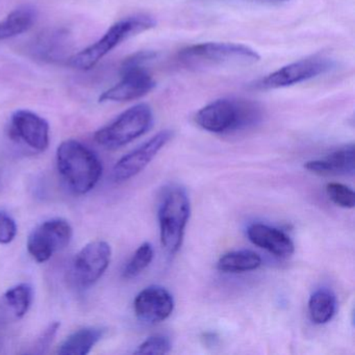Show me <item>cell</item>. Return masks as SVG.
<instances>
[{"label":"cell","instance_id":"26","mask_svg":"<svg viewBox=\"0 0 355 355\" xmlns=\"http://www.w3.org/2000/svg\"><path fill=\"white\" fill-rule=\"evenodd\" d=\"M60 327H61V323H59V322H53V323L49 324V327L42 332V334L37 340L35 353L42 354V353L49 350V347L55 340V336H57L58 331H59Z\"/></svg>","mask_w":355,"mask_h":355},{"label":"cell","instance_id":"17","mask_svg":"<svg viewBox=\"0 0 355 355\" xmlns=\"http://www.w3.org/2000/svg\"><path fill=\"white\" fill-rule=\"evenodd\" d=\"M105 329L103 327H85L70 334L58 349V354L87 355L101 342L105 336Z\"/></svg>","mask_w":355,"mask_h":355},{"label":"cell","instance_id":"24","mask_svg":"<svg viewBox=\"0 0 355 355\" xmlns=\"http://www.w3.org/2000/svg\"><path fill=\"white\" fill-rule=\"evenodd\" d=\"M172 344L169 338L165 336H153L141 343L137 347L135 354H167L171 351Z\"/></svg>","mask_w":355,"mask_h":355},{"label":"cell","instance_id":"8","mask_svg":"<svg viewBox=\"0 0 355 355\" xmlns=\"http://www.w3.org/2000/svg\"><path fill=\"white\" fill-rule=\"evenodd\" d=\"M334 62L328 58L311 57L288 64L253 85L257 90L286 88L327 73L334 69Z\"/></svg>","mask_w":355,"mask_h":355},{"label":"cell","instance_id":"2","mask_svg":"<svg viewBox=\"0 0 355 355\" xmlns=\"http://www.w3.org/2000/svg\"><path fill=\"white\" fill-rule=\"evenodd\" d=\"M263 118V110L254 101L221 98L205 105L196 114V123L213 134L224 135L248 130Z\"/></svg>","mask_w":355,"mask_h":355},{"label":"cell","instance_id":"15","mask_svg":"<svg viewBox=\"0 0 355 355\" xmlns=\"http://www.w3.org/2000/svg\"><path fill=\"white\" fill-rule=\"evenodd\" d=\"M69 35L60 28L45 31L39 34L31 44L33 57L43 62L63 61L69 51Z\"/></svg>","mask_w":355,"mask_h":355},{"label":"cell","instance_id":"5","mask_svg":"<svg viewBox=\"0 0 355 355\" xmlns=\"http://www.w3.org/2000/svg\"><path fill=\"white\" fill-rule=\"evenodd\" d=\"M261 57L254 49L234 43H201L191 45L178 53V61L188 68L250 65Z\"/></svg>","mask_w":355,"mask_h":355},{"label":"cell","instance_id":"7","mask_svg":"<svg viewBox=\"0 0 355 355\" xmlns=\"http://www.w3.org/2000/svg\"><path fill=\"white\" fill-rule=\"evenodd\" d=\"M153 124V110L146 103H140L126 110L111 123L97 130L94 139L103 148L115 150L146 134Z\"/></svg>","mask_w":355,"mask_h":355},{"label":"cell","instance_id":"9","mask_svg":"<svg viewBox=\"0 0 355 355\" xmlns=\"http://www.w3.org/2000/svg\"><path fill=\"white\" fill-rule=\"evenodd\" d=\"M73 230L69 222L62 218H55L43 222L33 230L26 247L35 261L45 263L55 253L65 249L71 242Z\"/></svg>","mask_w":355,"mask_h":355},{"label":"cell","instance_id":"22","mask_svg":"<svg viewBox=\"0 0 355 355\" xmlns=\"http://www.w3.org/2000/svg\"><path fill=\"white\" fill-rule=\"evenodd\" d=\"M155 250L150 243L145 242L138 247L132 259L128 261L122 271V276L126 279H132L140 275L153 261Z\"/></svg>","mask_w":355,"mask_h":355},{"label":"cell","instance_id":"16","mask_svg":"<svg viewBox=\"0 0 355 355\" xmlns=\"http://www.w3.org/2000/svg\"><path fill=\"white\" fill-rule=\"evenodd\" d=\"M355 148L350 144L336 149L322 159L305 163L304 168L322 175L352 176L355 172Z\"/></svg>","mask_w":355,"mask_h":355},{"label":"cell","instance_id":"18","mask_svg":"<svg viewBox=\"0 0 355 355\" xmlns=\"http://www.w3.org/2000/svg\"><path fill=\"white\" fill-rule=\"evenodd\" d=\"M36 8L26 5L17 8L0 21V41L14 38L28 32L37 20Z\"/></svg>","mask_w":355,"mask_h":355},{"label":"cell","instance_id":"3","mask_svg":"<svg viewBox=\"0 0 355 355\" xmlns=\"http://www.w3.org/2000/svg\"><path fill=\"white\" fill-rule=\"evenodd\" d=\"M190 216V198L186 189L178 184L166 187L159 198L157 217L162 247L170 257L182 248Z\"/></svg>","mask_w":355,"mask_h":355},{"label":"cell","instance_id":"12","mask_svg":"<svg viewBox=\"0 0 355 355\" xmlns=\"http://www.w3.org/2000/svg\"><path fill=\"white\" fill-rule=\"evenodd\" d=\"M10 137L36 153H43L49 146V122L34 112L18 110L11 116Z\"/></svg>","mask_w":355,"mask_h":355},{"label":"cell","instance_id":"27","mask_svg":"<svg viewBox=\"0 0 355 355\" xmlns=\"http://www.w3.org/2000/svg\"><path fill=\"white\" fill-rule=\"evenodd\" d=\"M263 1H269V3H284V1H290V0H263Z\"/></svg>","mask_w":355,"mask_h":355},{"label":"cell","instance_id":"1","mask_svg":"<svg viewBox=\"0 0 355 355\" xmlns=\"http://www.w3.org/2000/svg\"><path fill=\"white\" fill-rule=\"evenodd\" d=\"M57 168L66 186L74 194L91 192L103 175L98 155L80 141L66 140L57 149Z\"/></svg>","mask_w":355,"mask_h":355},{"label":"cell","instance_id":"21","mask_svg":"<svg viewBox=\"0 0 355 355\" xmlns=\"http://www.w3.org/2000/svg\"><path fill=\"white\" fill-rule=\"evenodd\" d=\"M6 303L17 319H21L30 311L34 300V290L30 284L22 282L10 288L5 293Z\"/></svg>","mask_w":355,"mask_h":355},{"label":"cell","instance_id":"10","mask_svg":"<svg viewBox=\"0 0 355 355\" xmlns=\"http://www.w3.org/2000/svg\"><path fill=\"white\" fill-rule=\"evenodd\" d=\"M112 248L105 241L96 240L80 249L72 263L74 282L80 288H90L96 284L109 268Z\"/></svg>","mask_w":355,"mask_h":355},{"label":"cell","instance_id":"4","mask_svg":"<svg viewBox=\"0 0 355 355\" xmlns=\"http://www.w3.org/2000/svg\"><path fill=\"white\" fill-rule=\"evenodd\" d=\"M157 26L155 18L145 14L130 16L116 22L96 42L68 59L70 67L87 70L94 68L107 53L119 46L124 41Z\"/></svg>","mask_w":355,"mask_h":355},{"label":"cell","instance_id":"23","mask_svg":"<svg viewBox=\"0 0 355 355\" xmlns=\"http://www.w3.org/2000/svg\"><path fill=\"white\" fill-rule=\"evenodd\" d=\"M326 194L330 200L343 209H353L355 205V193L352 189L338 182H329L326 186Z\"/></svg>","mask_w":355,"mask_h":355},{"label":"cell","instance_id":"20","mask_svg":"<svg viewBox=\"0 0 355 355\" xmlns=\"http://www.w3.org/2000/svg\"><path fill=\"white\" fill-rule=\"evenodd\" d=\"M261 266V257L252 250L232 251L220 257L217 269L224 273H243L253 271Z\"/></svg>","mask_w":355,"mask_h":355},{"label":"cell","instance_id":"6","mask_svg":"<svg viewBox=\"0 0 355 355\" xmlns=\"http://www.w3.org/2000/svg\"><path fill=\"white\" fill-rule=\"evenodd\" d=\"M155 57V51H138L124 60L120 82L103 92L99 103H125L148 94L155 89V82L145 65Z\"/></svg>","mask_w":355,"mask_h":355},{"label":"cell","instance_id":"11","mask_svg":"<svg viewBox=\"0 0 355 355\" xmlns=\"http://www.w3.org/2000/svg\"><path fill=\"white\" fill-rule=\"evenodd\" d=\"M172 137H173L172 130H162L142 145L122 157L114 166V182H128L141 173L157 157V153L171 140Z\"/></svg>","mask_w":355,"mask_h":355},{"label":"cell","instance_id":"14","mask_svg":"<svg viewBox=\"0 0 355 355\" xmlns=\"http://www.w3.org/2000/svg\"><path fill=\"white\" fill-rule=\"evenodd\" d=\"M247 236L255 246L265 249L274 257L288 259L295 251L294 243L290 236L273 226L253 223L247 228Z\"/></svg>","mask_w":355,"mask_h":355},{"label":"cell","instance_id":"25","mask_svg":"<svg viewBox=\"0 0 355 355\" xmlns=\"http://www.w3.org/2000/svg\"><path fill=\"white\" fill-rule=\"evenodd\" d=\"M17 232L15 220L6 211H0V244L8 245L13 242Z\"/></svg>","mask_w":355,"mask_h":355},{"label":"cell","instance_id":"13","mask_svg":"<svg viewBox=\"0 0 355 355\" xmlns=\"http://www.w3.org/2000/svg\"><path fill=\"white\" fill-rule=\"evenodd\" d=\"M175 306L171 293L161 286H149L141 291L134 300L137 318L147 324L165 321Z\"/></svg>","mask_w":355,"mask_h":355},{"label":"cell","instance_id":"19","mask_svg":"<svg viewBox=\"0 0 355 355\" xmlns=\"http://www.w3.org/2000/svg\"><path fill=\"white\" fill-rule=\"evenodd\" d=\"M336 297L331 290L321 288L311 294L309 300V315L313 323L323 325L336 315Z\"/></svg>","mask_w":355,"mask_h":355}]
</instances>
